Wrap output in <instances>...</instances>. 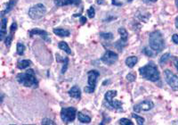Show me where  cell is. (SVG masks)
I'll return each instance as SVG.
<instances>
[{
  "label": "cell",
  "mask_w": 178,
  "mask_h": 125,
  "mask_svg": "<svg viewBox=\"0 0 178 125\" xmlns=\"http://www.w3.org/2000/svg\"><path fill=\"white\" fill-rule=\"evenodd\" d=\"M117 96V91L116 90H109L107 91L104 98H105V102L107 103V106H110L111 105V103L114 101V97Z\"/></svg>",
  "instance_id": "13"
},
{
  "label": "cell",
  "mask_w": 178,
  "mask_h": 125,
  "mask_svg": "<svg viewBox=\"0 0 178 125\" xmlns=\"http://www.w3.org/2000/svg\"><path fill=\"white\" fill-rule=\"evenodd\" d=\"M118 123L121 124V125H133V124H134L129 119H127V118H122V119H120L119 121H118Z\"/></svg>",
  "instance_id": "27"
},
{
  "label": "cell",
  "mask_w": 178,
  "mask_h": 125,
  "mask_svg": "<svg viewBox=\"0 0 178 125\" xmlns=\"http://www.w3.org/2000/svg\"><path fill=\"white\" fill-rule=\"evenodd\" d=\"M175 6H176V7L178 9V0H175Z\"/></svg>",
  "instance_id": "39"
},
{
  "label": "cell",
  "mask_w": 178,
  "mask_h": 125,
  "mask_svg": "<svg viewBox=\"0 0 178 125\" xmlns=\"http://www.w3.org/2000/svg\"><path fill=\"white\" fill-rule=\"evenodd\" d=\"M153 50L151 49H150L149 47H145L144 50H142V53L144 54V55H146L147 56H153V52H152Z\"/></svg>",
  "instance_id": "30"
},
{
  "label": "cell",
  "mask_w": 178,
  "mask_h": 125,
  "mask_svg": "<svg viewBox=\"0 0 178 125\" xmlns=\"http://www.w3.org/2000/svg\"><path fill=\"white\" fill-rule=\"evenodd\" d=\"M174 24H175V27L178 29V16L175 18V22H174Z\"/></svg>",
  "instance_id": "38"
},
{
  "label": "cell",
  "mask_w": 178,
  "mask_h": 125,
  "mask_svg": "<svg viewBox=\"0 0 178 125\" xmlns=\"http://www.w3.org/2000/svg\"><path fill=\"white\" fill-rule=\"evenodd\" d=\"M80 23H81V24H85L86 23V18L84 16H81L80 17Z\"/></svg>",
  "instance_id": "36"
},
{
  "label": "cell",
  "mask_w": 178,
  "mask_h": 125,
  "mask_svg": "<svg viewBox=\"0 0 178 125\" xmlns=\"http://www.w3.org/2000/svg\"><path fill=\"white\" fill-rule=\"evenodd\" d=\"M58 47H59L60 49H62V50H63L64 52H66L68 55H71V50H70L69 45H68L65 41H61V42H59Z\"/></svg>",
  "instance_id": "22"
},
{
  "label": "cell",
  "mask_w": 178,
  "mask_h": 125,
  "mask_svg": "<svg viewBox=\"0 0 178 125\" xmlns=\"http://www.w3.org/2000/svg\"><path fill=\"white\" fill-rule=\"evenodd\" d=\"M68 93H69V97L76 98V99H79L81 97V90L78 86H73L69 89Z\"/></svg>",
  "instance_id": "14"
},
{
  "label": "cell",
  "mask_w": 178,
  "mask_h": 125,
  "mask_svg": "<svg viewBox=\"0 0 178 125\" xmlns=\"http://www.w3.org/2000/svg\"><path fill=\"white\" fill-rule=\"evenodd\" d=\"M169 58H170V54L169 53L164 54V55L161 57H160V59H159V64H165V63H167V61Z\"/></svg>",
  "instance_id": "26"
},
{
  "label": "cell",
  "mask_w": 178,
  "mask_h": 125,
  "mask_svg": "<svg viewBox=\"0 0 178 125\" xmlns=\"http://www.w3.org/2000/svg\"><path fill=\"white\" fill-rule=\"evenodd\" d=\"M25 46L21 43V42H18L17 43V54L19 56H22L24 54V51H25Z\"/></svg>",
  "instance_id": "23"
},
{
  "label": "cell",
  "mask_w": 178,
  "mask_h": 125,
  "mask_svg": "<svg viewBox=\"0 0 178 125\" xmlns=\"http://www.w3.org/2000/svg\"><path fill=\"white\" fill-rule=\"evenodd\" d=\"M118 33H119V35H120V40L123 41V42H126V43H127V41H128V31L126 30V29L119 28V29L118 30Z\"/></svg>",
  "instance_id": "18"
},
{
  "label": "cell",
  "mask_w": 178,
  "mask_h": 125,
  "mask_svg": "<svg viewBox=\"0 0 178 125\" xmlns=\"http://www.w3.org/2000/svg\"><path fill=\"white\" fill-rule=\"evenodd\" d=\"M6 24H7V18L3 17L1 21V30H0V40H3L5 36L6 35Z\"/></svg>",
  "instance_id": "15"
},
{
  "label": "cell",
  "mask_w": 178,
  "mask_h": 125,
  "mask_svg": "<svg viewBox=\"0 0 178 125\" xmlns=\"http://www.w3.org/2000/svg\"><path fill=\"white\" fill-rule=\"evenodd\" d=\"M53 3L57 6H78L81 3V0H53Z\"/></svg>",
  "instance_id": "11"
},
{
  "label": "cell",
  "mask_w": 178,
  "mask_h": 125,
  "mask_svg": "<svg viewBox=\"0 0 178 125\" xmlns=\"http://www.w3.org/2000/svg\"><path fill=\"white\" fill-rule=\"evenodd\" d=\"M100 76V73L96 70H92L89 71L87 73V77H88V86H86L84 88V91L85 93L91 94L95 90V87H96V82L97 79Z\"/></svg>",
  "instance_id": "4"
},
{
  "label": "cell",
  "mask_w": 178,
  "mask_h": 125,
  "mask_svg": "<svg viewBox=\"0 0 178 125\" xmlns=\"http://www.w3.org/2000/svg\"><path fill=\"white\" fill-rule=\"evenodd\" d=\"M135 79H136V75H135V73H128V74L127 75V80H128L129 82L135 81Z\"/></svg>",
  "instance_id": "31"
},
{
  "label": "cell",
  "mask_w": 178,
  "mask_h": 125,
  "mask_svg": "<svg viewBox=\"0 0 178 125\" xmlns=\"http://www.w3.org/2000/svg\"><path fill=\"white\" fill-rule=\"evenodd\" d=\"M141 76L150 81L156 82L160 79V73L157 65L154 63H149L145 66H142L139 69Z\"/></svg>",
  "instance_id": "1"
},
{
  "label": "cell",
  "mask_w": 178,
  "mask_h": 125,
  "mask_svg": "<svg viewBox=\"0 0 178 125\" xmlns=\"http://www.w3.org/2000/svg\"><path fill=\"white\" fill-rule=\"evenodd\" d=\"M118 56L117 53L111 51V50H108V51H106L103 54V56L101 57V61L102 63H104L105 64L111 65L118 61Z\"/></svg>",
  "instance_id": "8"
},
{
  "label": "cell",
  "mask_w": 178,
  "mask_h": 125,
  "mask_svg": "<svg viewBox=\"0 0 178 125\" xmlns=\"http://www.w3.org/2000/svg\"><path fill=\"white\" fill-rule=\"evenodd\" d=\"M87 14H88V17L89 18H94L95 17V8L93 6H90V8H89L87 10Z\"/></svg>",
  "instance_id": "29"
},
{
  "label": "cell",
  "mask_w": 178,
  "mask_h": 125,
  "mask_svg": "<svg viewBox=\"0 0 178 125\" xmlns=\"http://www.w3.org/2000/svg\"><path fill=\"white\" fill-rule=\"evenodd\" d=\"M149 42L151 49H152L156 53H159L164 49L165 40L162 33L159 30H155L150 34Z\"/></svg>",
  "instance_id": "3"
},
{
  "label": "cell",
  "mask_w": 178,
  "mask_h": 125,
  "mask_svg": "<svg viewBox=\"0 0 178 125\" xmlns=\"http://www.w3.org/2000/svg\"><path fill=\"white\" fill-rule=\"evenodd\" d=\"M16 29H17V23H13V24L11 25V28H10V33L6 36V39L5 40V44H6V46L7 47H9L11 46V42L13 40V34L16 31Z\"/></svg>",
  "instance_id": "12"
},
{
  "label": "cell",
  "mask_w": 178,
  "mask_h": 125,
  "mask_svg": "<svg viewBox=\"0 0 178 125\" xmlns=\"http://www.w3.org/2000/svg\"><path fill=\"white\" fill-rule=\"evenodd\" d=\"M53 33L55 35L59 36L61 38H64V37H69V31L67 30H64V29H62V28H55L53 29Z\"/></svg>",
  "instance_id": "16"
},
{
  "label": "cell",
  "mask_w": 178,
  "mask_h": 125,
  "mask_svg": "<svg viewBox=\"0 0 178 125\" xmlns=\"http://www.w3.org/2000/svg\"><path fill=\"white\" fill-rule=\"evenodd\" d=\"M29 34L30 37H33V36H35V35H39V36H40L42 39H44L46 41H47V42L51 41L50 38L48 37V36H49L48 33L46 30H43L41 29H38V28L37 29H33V30H31L29 32Z\"/></svg>",
  "instance_id": "10"
},
{
  "label": "cell",
  "mask_w": 178,
  "mask_h": 125,
  "mask_svg": "<svg viewBox=\"0 0 178 125\" xmlns=\"http://www.w3.org/2000/svg\"><path fill=\"white\" fill-rule=\"evenodd\" d=\"M78 119L82 123H89V122L91 121V118L90 117H89L88 115H86V114H84L81 112L78 113Z\"/></svg>",
  "instance_id": "21"
},
{
  "label": "cell",
  "mask_w": 178,
  "mask_h": 125,
  "mask_svg": "<svg viewBox=\"0 0 178 125\" xmlns=\"http://www.w3.org/2000/svg\"><path fill=\"white\" fill-rule=\"evenodd\" d=\"M147 1H149V2H156L157 0H147Z\"/></svg>",
  "instance_id": "40"
},
{
  "label": "cell",
  "mask_w": 178,
  "mask_h": 125,
  "mask_svg": "<svg viewBox=\"0 0 178 125\" xmlns=\"http://www.w3.org/2000/svg\"><path fill=\"white\" fill-rule=\"evenodd\" d=\"M154 107V103L151 100H145V101H142L141 103H139L138 105L134 106V110L136 113H140L142 111L144 112H147L151 110Z\"/></svg>",
  "instance_id": "9"
},
{
  "label": "cell",
  "mask_w": 178,
  "mask_h": 125,
  "mask_svg": "<svg viewBox=\"0 0 178 125\" xmlns=\"http://www.w3.org/2000/svg\"><path fill=\"white\" fill-rule=\"evenodd\" d=\"M77 114V109L74 107H65L61 110V118L66 123L72 122Z\"/></svg>",
  "instance_id": "6"
},
{
  "label": "cell",
  "mask_w": 178,
  "mask_h": 125,
  "mask_svg": "<svg viewBox=\"0 0 178 125\" xmlns=\"http://www.w3.org/2000/svg\"><path fill=\"white\" fill-rule=\"evenodd\" d=\"M132 116H133V118H135L136 120V121L139 125H142L144 123V118H142V116H139L138 114H132Z\"/></svg>",
  "instance_id": "25"
},
{
  "label": "cell",
  "mask_w": 178,
  "mask_h": 125,
  "mask_svg": "<svg viewBox=\"0 0 178 125\" xmlns=\"http://www.w3.org/2000/svg\"><path fill=\"white\" fill-rule=\"evenodd\" d=\"M96 3L98 5H104L105 4V1L104 0H96Z\"/></svg>",
  "instance_id": "37"
},
{
  "label": "cell",
  "mask_w": 178,
  "mask_h": 125,
  "mask_svg": "<svg viewBox=\"0 0 178 125\" xmlns=\"http://www.w3.org/2000/svg\"><path fill=\"white\" fill-rule=\"evenodd\" d=\"M172 40L174 44L178 45V34H174L172 36Z\"/></svg>",
  "instance_id": "33"
},
{
  "label": "cell",
  "mask_w": 178,
  "mask_h": 125,
  "mask_svg": "<svg viewBox=\"0 0 178 125\" xmlns=\"http://www.w3.org/2000/svg\"><path fill=\"white\" fill-rule=\"evenodd\" d=\"M16 80L20 84H22L27 88H36L39 87L38 79L36 77V74L32 69L26 71V73H22L17 74Z\"/></svg>",
  "instance_id": "2"
},
{
  "label": "cell",
  "mask_w": 178,
  "mask_h": 125,
  "mask_svg": "<svg viewBox=\"0 0 178 125\" xmlns=\"http://www.w3.org/2000/svg\"><path fill=\"white\" fill-rule=\"evenodd\" d=\"M16 2H17V0H10V1L6 4V9H5L4 11L1 12V15H2V17H3L6 13H9V12L14 7Z\"/></svg>",
  "instance_id": "17"
},
{
  "label": "cell",
  "mask_w": 178,
  "mask_h": 125,
  "mask_svg": "<svg viewBox=\"0 0 178 125\" xmlns=\"http://www.w3.org/2000/svg\"><path fill=\"white\" fill-rule=\"evenodd\" d=\"M138 62V58L137 56H129L126 59V61H125V63H126L127 66H128L129 68H133L136 63Z\"/></svg>",
  "instance_id": "19"
},
{
  "label": "cell",
  "mask_w": 178,
  "mask_h": 125,
  "mask_svg": "<svg viewBox=\"0 0 178 125\" xmlns=\"http://www.w3.org/2000/svg\"><path fill=\"white\" fill-rule=\"evenodd\" d=\"M132 1H133V0H127L128 3H130V2H132Z\"/></svg>",
  "instance_id": "41"
},
{
  "label": "cell",
  "mask_w": 178,
  "mask_h": 125,
  "mask_svg": "<svg viewBox=\"0 0 178 125\" xmlns=\"http://www.w3.org/2000/svg\"><path fill=\"white\" fill-rule=\"evenodd\" d=\"M164 75H165L166 82L168 84V86L172 89H174V90H177L178 89V77L169 70L164 71Z\"/></svg>",
  "instance_id": "7"
},
{
  "label": "cell",
  "mask_w": 178,
  "mask_h": 125,
  "mask_svg": "<svg viewBox=\"0 0 178 125\" xmlns=\"http://www.w3.org/2000/svg\"><path fill=\"white\" fill-rule=\"evenodd\" d=\"M173 62H174V64L175 68H176L177 71H178V58H177V57H174Z\"/></svg>",
  "instance_id": "35"
},
{
  "label": "cell",
  "mask_w": 178,
  "mask_h": 125,
  "mask_svg": "<svg viewBox=\"0 0 178 125\" xmlns=\"http://www.w3.org/2000/svg\"><path fill=\"white\" fill-rule=\"evenodd\" d=\"M112 5L120 6H122V2H118V0H112Z\"/></svg>",
  "instance_id": "34"
},
{
  "label": "cell",
  "mask_w": 178,
  "mask_h": 125,
  "mask_svg": "<svg viewBox=\"0 0 178 125\" xmlns=\"http://www.w3.org/2000/svg\"><path fill=\"white\" fill-rule=\"evenodd\" d=\"M31 61L30 60H27V59H25V60H22V61H19L17 63V67L19 68L20 70H23V69H26V68H28L29 66H30L31 65Z\"/></svg>",
  "instance_id": "20"
},
{
  "label": "cell",
  "mask_w": 178,
  "mask_h": 125,
  "mask_svg": "<svg viewBox=\"0 0 178 125\" xmlns=\"http://www.w3.org/2000/svg\"><path fill=\"white\" fill-rule=\"evenodd\" d=\"M46 13V8L43 4H37L29 10V16L32 20H39Z\"/></svg>",
  "instance_id": "5"
},
{
  "label": "cell",
  "mask_w": 178,
  "mask_h": 125,
  "mask_svg": "<svg viewBox=\"0 0 178 125\" xmlns=\"http://www.w3.org/2000/svg\"><path fill=\"white\" fill-rule=\"evenodd\" d=\"M63 63V65H62V73L64 74L66 73V71L68 69V64H69V59L67 57H65L64 61L62 62Z\"/></svg>",
  "instance_id": "28"
},
{
  "label": "cell",
  "mask_w": 178,
  "mask_h": 125,
  "mask_svg": "<svg viewBox=\"0 0 178 125\" xmlns=\"http://www.w3.org/2000/svg\"><path fill=\"white\" fill-rule=\"evenodd\" d=\"M41 123H42V124H52V125H55V122L53 121V120L48 119V118H45V119H43Z\"/></svg>",
  "instance_id": "32"
},
{
  "label": "cell",
  "mask_w": 178,
  "mask_h": 125,
  "mask_svg": "<svg viewBox=\"0 0 178 125\" xmlns=\"http://www.w3.org/2000/svg\"><path fill=\"white\" fill-rule=\"evenodd\" d=\"M100 37L102 38L103 40H111L113 39V34L111 32H101Z\"/></svg>",
  "instance_id": "24"
}]
</instances>
